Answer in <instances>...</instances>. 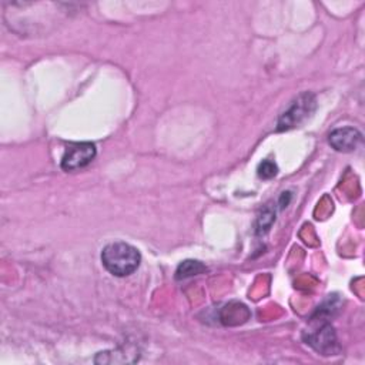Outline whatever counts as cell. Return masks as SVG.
Returning <instances> with one entry per match:
<instances>
[{
	"label": "cell",
	"mask_w": 365,
	"mask_h": 365,
	"mask_svg": "<svg viewBox=\"0 0 365 365\" xmlns=\"http://www.w3.org/2000/svg\"><path fill=\"white\" fill-rule=\"evenodd\" d=\"M140 262L141 255L138 250L124 241L110 242L101 251V264L114 277L131 275Z\"/></svg>",
	"instance_id": "6da1fadb"
},
{
	"label": "cell",
	"mask_w": 365,
	"mask_h": 365,
	"mask_svg": "<svg viewBox=\"0 0 365 365\" xmlns=\"http://www.w3.org/2000/svg\"><path fill=\"white\" fill-rule=\"evenodd\" d=\"M257 173H258V177L262 178V180H269L272 177L277 175L278 173V167L274 161L271 160H264L259 163L258 168H257Z\"/></svg>",
	"instance_id": "9c48e42d"
},
{
	"label": "cell",
	"mask_w": 365,
	"mask_h": 365,
	"mask_svg": "<svg viewBox=\"0 0 365 365\" xmlns=\"http://www.w3.org/2000/svg\"><path fill=\"white\" fill-rule=\"evenodd\" d=\"M315 97L314 94L305 91L299 94L291 106L279 115L277 123L278 131H285L289 128H294L299 125L302 121H305L315 110Z\"/></svg>",
	"instance_id": "7a4b0ae2"
},
{
	"label": "cell",
	"mask_w": 365,
	"mask_h": 365,
	"mask_svg": "<svg viewBox=\"0 0 365 365\" xmlns=\"http://www.w3.org/2000/svg\"><path fill=\"white\" fill-rule=\"evenodd\" d=\"M274 221H275V211L272 207L267 205L255 220V232L265 234L271 228Z\"/></svg>",
	"instance_id": "ba28073f"
},
{
	"label": "cell",
	"mask_w": 365,
	"mask_h": 365,
	"mask_svg": "<svg viewBox=\"0 0 365 365\" xmlns=\"http://www.w3.org/2000/svg\"><path fill=\"white\" fill-rule=\"evenodd\" d=\"M250 315L251 314L244 304L230 302L221 309L220 319L225 325H238V324L245 322L250 318Z\"/></svg>",
	"instance_id": "8992f818"
},
{
	"label": "cell",
	"mask_w": 365,
	"mask_h": 365,
	"mask_svg": "<svg viewBox=\"0 0 365 365\" xmlns=\"http://www.w3.org/2000/svg\"><path fill=\"white\" fill-rule=\"evenodd\" d=\"M328 141L334 150L349 153L361 144L362 134L355 127H339L331 131Z\"/></svg>",
	"instance_id": "5b68a950"
},
{
	"label": "cell",
	"mask_w": 365,
	"mask_h": 365,
	"mask_svg": "<svg viewBox=\"0 0 365 365\" xmlns=\"http://www.w3.org/2000/svg\"><path fill=\"white\" fill-rule=\"evenodd\" d=\"M205 271V265L201 261L197 259H185L182 261L175 271V278L177 279H187L191 277H195L201 272Z\"/></svg>",
	"instance_id": "52a82bcc"
},
{
	"label": "cell",
	"mask_w": 365,
	"mask_h": 365,
	"mask_svg": "<svg viewBox=\"0 0 365 365\" xmlns=\"http://www.w3.org/2000/svg\"><path fill=\"white\" fill-rule=\"evenodd\" d=\"M305 344L321 355H335L339 352L336 334L329 324H324L319 329L309 332L304 336Z\"/></svg>",
	"instance_id": "277c9868"
},
{
	"label": "cell",
	"mask_w": 365,
	"mask_h": 365,
	"mask_svg": "<svg viewBox=\"0 0 365 365\" xmlns=\"http://www.w3.org/2000/svg\"><path fill=\"white\" fill-rule=\"evenodd\" d=\"M97 150L93 143H70L61 158V168L64 171H76L87 167L96 157Z\"/></svg>",
	"instance_id": "3957f363"
}]
</instances>
